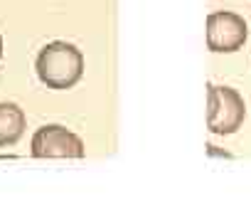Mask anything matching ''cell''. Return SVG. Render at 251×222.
<instances>
[{
    "instance_id": "cell-4",
    "label": "cell",
    "mask_w": 251,
    "mask_h": 222,
    "mask_svg": "<svg viewBox=\"0 0 251 222\" xmlns=\"http://www.w3.org/2000/svg\"><path fill=\"white\" fill-rule=\"evenodd\" d=\"M32 156L35 158H81L84 143L76 134L64 126H42L32 136Z\"/></svg>"
},
{
    "instance_id": "cell-5",
    "label": "cell",
    "mask_w": 251,
    "mask_h": 222,
    "mask_svg": "<svg viewBox=\"0 0 251 222\" xmlns=\"http://www.w3.org/2000/svg\"><path fill=\"white\" fill-rule=\"evenodd\" d=\"M25 134V114L13 101L0 104V148L15 146Z\"/></svg>"
},
{
    "instance_id": "cell-6",
    "label": "cell",
    "mask_w": 251,
    "mask_h": 222,
    "mask_svg": "<svg viewBox=\"0 0 251 222\" xmlns=\"http://www.w3.org/2000/svg\"><path fill=\"white\" fill-rule=\"evenodd\" d=\"M0 57H3V37H0Z\"/></svg>"
},
{
    "instance_id": "cell-2",
    "label": "cell",
    "mask_w": 251,
    "mask_h": 222,
    "mask_svg": "<svg viewBox=\"0 0 251 222\" xmlns=\"http://www.w3.org/2000/svg\"><path fill=\"white\" fill-rule=\"evenodd\" d=\"M246 119V104L231 86L209 84L207 91V129L217 136H229L241 129Z\"/></svg>"
},
{
    "instance_id": "cell-1",
    "label": "cell",
    "mask_w": 251,
    "mask_h": 222,
    "mask_svg": "<svg viewBox=\"0 0 251 222\" xmlns=\"http://www.w3.org/2000/svg\"><path fill=\"white\" fill-rule=\"evenodd\" d=\"M37 77L50 89H72L84 74V57L69 42H50L37 55Z\"/></svg>"
},
{
    "instance_id": "cell-3",
    "label": "cell",
    "mask_w": 251,
    "mask_h": 222,
    "mask_svg": "<svg viewBox=\"0 0 251 222\" xmlns=\"http://www.w3.org/2000/svg\"><path fill=\"white\" fill-rule=\"evenodd\" d=\"M249 37L246 20L236 13L219 10L207 18V47L212 52H236Z\"/></svg>"
}]
</instances>
